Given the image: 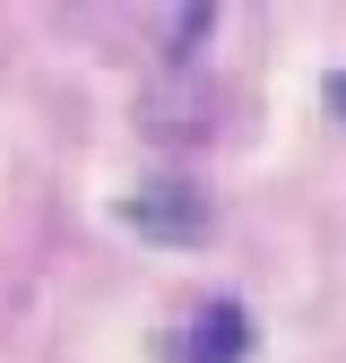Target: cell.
<instances>
[{
    "instance_id": "6da1fadb",
    "label": "cell",
    "mask_w": 346,
    "mask_h": 363,
    "mask_svg": "<svg viewBox=\"0 0 346 363\" xmlns=\"http://www.w3.org/2000/svg\"><path fill=\"white\" fill-rule=\"evenodd\" d=\"M242 346H251L242 303H208L199 320H191V363H242Z\"/></svg>"
},
{
    "instance_id": "3957f363",
    "label": "cell",
    "mask_w": 346,
    "mask_h": 363,
    "mask_svg": "<svg viewBox=\"0 0 346 363\" xmlns=\"http://www.w3.org/2000/svg\"><path fill=\"white\" fill-rule=\"evenodd\" d=\"M329 104H337V113H346V69H337V78H329Z\"/></svg>"
},
{
    "instance_id": "7a4b0ae2",
    "label": "cell",
    "mask_w": 346,
    "mask_h": 363,
    "mask_svg": "<svg viewBox=\"0 0 346 363\" xmlns=\"http://www.w3.org/2000/svg\"><path fill=\"white\" fill-rule=\"evenodd\" d=\"M130 225H147V234H191V225H199V199L173 191V182H164V191H139V199H130Z\"/></svg>"
}]
</instances>
